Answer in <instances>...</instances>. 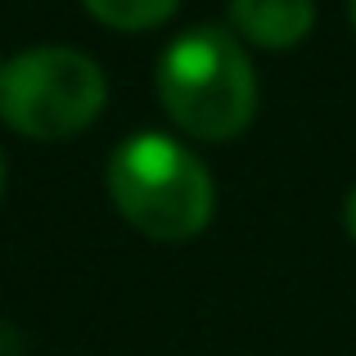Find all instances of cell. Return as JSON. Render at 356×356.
<instances>
[{"label":"cell","mask_w":356,"mask_h":356,"mask_svg":"<svg viewBox=\"0 0 356 356\" xmlns=\"http://www.w3.org/2000/svg\"><path fill=\"white\" fill-rule=\"evenodd\" d=\"M5 185H9V163H5V154H0V199H5Z\"/></svg>","instance_id":"52a82bcc"},{"label":"cell","mask_w":356,"mask_h":356,"mask_svg":"<svg viewBox=\"0 0 356 356\" xmlns=\"http://www.w3.org/2000/svg\"><path fill=\"white\" fill-rule=\"evenodd\" d=\"M154 90L176 131L199 145H230L257 118V68L226 27L181 32L154 68Z\"/></svg>","instance_id":"7a4b0ae2"},{"label":"cell","mask_w":356,"mask_h":356,"mask_svg":"<svg viewBox=\"0 0 356 356\" xmlns=\"http://www.w3.org/2000/svg\"><path fill=\"white\" fill-rule=\"evenodd\" d=\"M343 230H348V239L356 243V185L348 190V199H343Z\"/></svg>","instance_id":"8992f818"},{"label":"cell","mask_w":356,"mask_h":356,"mask_svg":"<svg viewBox=\"0 0 356 356\" xmlns=\"http://www.w3.org/2000/svg\"><path fill=\"white\" fill-rule=\"evenodd\" d=\"M108 104V77L86 50L32 45L0 63V122L36 145H59L95 127Z\"/></svg>","instance_id":"3957f363"},{"label":"cell","mask_w":356,"mask_h":356,"mask_svg":"<svg viewBox=\"0 0 356 356\" xmlns=\"http://www.w3.org/2000/svg\"><path fill=\"white\" fill-rule=\"evenodd\" d=\"M81 5L99 27L136 36V32H154V27L172 23L181 0H81Z\"/></svg>","instance_id":"5b68a950"},{"label":"cell","mask_w":356,"mask_h":356,"mask_svg":"<svg viewBox=\"0 0 356 356\" xmlns=\"http://www.w3.org/2000/svg\"><path fill=\"white\" fill-rule=\"evenodd\" d=\"M348 18H352V32H356V0H348Z\"/></svg>","instance_id":"ba28073f"},{"label":"cell","mask_w":356,"mask_h":356,"mask_svg":"<svg viewBox=\"0 0 356 356\" xmlns=\"http://www.w3.org/2000/svg\"><path fill=\"white\" fill-rule=\"evenodd\" d=\"M230 32L252 50H293L316 27V0H230Z\"/></svg>","instance_id":"277c9868"},{"label":"cell","mask_w":356,"mask_h":356,"mask_svg":"<svg viewBox=\"0 0 356 356\" xmlns=\"http://www.w3.org/2000/svg\"><path fill=\"white\" fill-rule=\"evenodd\" d=\"M104 190L118 217L154 243L203 235L217 212V181L208 163L163 131H136L108 154Z\"/></svg>","instance_id":"6da1fadb"},{"label":"cell","mask_w":356,"mask_h":356,"mask_svg":"<svg viewBox=\"0 0 356 356\" xmlns=\"http://www.w3.org/2000/svg\"><path fill=\"white\" fill-rule=\"evenodd\" d=\"M0 63H5V59H0Z\"/></svg>","instance_id":"9c48e42d"}]
</instances>
